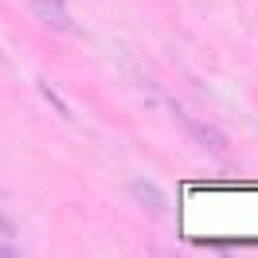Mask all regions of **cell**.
Returning <instances> with one entry per match:
<instances>
[{
  "mask_svg": "<svg viewBox=\"0 0 258 258\" xmlns=\"http://www.w3.org/2000/svg\"><path fill=\"white\" fill-rule=\"evenodd\" d=\"M129 196H133V204H141V211H149V215H161L164 211V192L153 184V180H145V176H133L129 180Z\"/></svg>",
  "mask_w": 258,
  "mask_h": 258,
  "instance_id": "obj_1",
  "label": "cell"
},
{
  "mask_svg": "<svg viewBox=\"0 0 258 258\" xmlns=\"http://www.w3.org/2000/svg\"><path fill=\"white\" fill-rule=\"evenodd\" d=\"M28 4H32L35 20H43L47 28H59V32L67 28V0H28Z\"/></svg>",
  "mask_w": 258,
  "mask_h": 258,
  "instance_id": "obj_2",
  "label": "cell"
},
{
  "mask_svg": "<svg viewBox=\"0 0 258 258\" xmlns=\"http://www.w3.org/2000/svg\"><path fill=\"white\" fill-rule=\"evenodd\" d=\"M184 129H188L192 141H200V145L211 149V153H223V149H227V137L215 125H204V121H188V117H184Z\"/></svg>",
  "mask_w": 258,
  "mask_h": 258,
  "instance_id": "obj_3",
  "label": "cell"
},
{
  "mask_svg": "<svg viewBox=\"0 0 258 258\" xmlns=\"http://www.w3.org/2000/svg\"><path fill=\"white\" fill-rule=\"evenodd\" d=\"M43 98H47L51 106H55V113H63V117H71V110H67V102H63V98H59V94H55V90H51L47 82H43Z\"/></svg>",
  "mask_w": 258,
  "mask_h": 258,
  "instance_id": "obj_4",
  "label": "cell"
}]
</instances>
